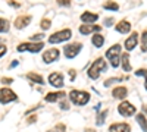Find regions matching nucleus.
<instances>
[{"label": "nucleus", "instance_id": "obj_1", "mask_svg": "<svg viewBox=\"0 0 147 132\" xmlns=\"http://www.w3.org/2000/svg\"><path fill=\"white\" fill-rule=\"evenodd\" d=\"M107 69V63H106V60L103 57H99V59H96V60L91 63V66L88 68V70H87V75H88V78L90 79H97L100 76V74L102 72H105Z\"/></svg>", "mask_w": 147, "mask_h": 132}, {"label": "nucleus", "instance_id": "obj_2", "mask_svg": "<svg viewBox=\"0 0 147 132\" xmlns=\"http://www.w3.org/2000/svg\"><path fill=\"white\" fill-rule=\"evenodd\" d=\"M106 59L110 62V65H112V68H118L121 65V46L119 44H113L112 47H109V49L106 50Z\"/></svg>", "mask_w": 147, "mask_h": 132}, {"label": "nucleus", "instance_id": "obj_3", "mask_svg": "<svg viewBox=\"0 0 147 132\" xmlns=\"http://www.w3.org/2000/svg\"><path fill=\"white\" fill-rule=\"evenodd\" d=\"M69 98L75 106H85L90 101V92L80 91V90H72L69 92Z\"/></svg>", "mask_w": 147, "mask_h": 132}, {"label": "nucleus", "instance_id": "obj_4", "mask_svg": "<svg viewBox=\"0 0 147 132\" xmlns=\"http://www.w3.org/2000/svg\"><path fill=\"white\" fill-rule=\"evenodd\" d=\"M71 37H72V31L69 28H65V29H60L57 32H53L47 38V41L50 44H59V43H65V41L71 40Z\"/></svg>", "mask_w": 147, "mask_h": 132}, {"label": "nucleus", "instance_id": "obj_5", "mask_svg": "<svg viewBox=\"0 0 147 132\" xmlns=\"http://www.w3.org/2000/svg\"><path fill=\"white\" fill-rule=\"evenodd\" d=\"M44 49V43L43 41H35V43H21L18 47H16V50L19 53L22 52H30V53H38Z\"/></svg>", "mask_w": 147, "mask_h": 132}, {"label": "nucleus", "instance_id": "obj_6", "mask_svg": "<svg viewBox=\"0 0 147 132\" xmlns=\"http://www.w3.org/2000/svg\"><path fill=\"white\" fill-rule=\"evenodd\" d=\"M81 50H82V43H80V41L66 44L63 47V53H65V57L66 59H74L77 54H80Z\"/></svg>", "mask_w": 147, "mask_h": 132}, {"label": "nucleus", "instance_id": "obj_7", "mask_svg": "<svg viewBox=\"0 0 147 132\" xmlns=\"http://www.w3.org/2000/svg\"><path fill=\"white\" fill-rule=\"evenodd\" d=\"M118 112H119L121 116L129 117V116H132L134 113L137 112V109H136V106H132L129 101H122V103L118 106Z\"/></svg>", "mask_w": 147, "mask_h": 132}, {"label": "nucleus", "instance_id": "obj_8", "mask_svg": "<svg viewBox=\"0 0 147 132\" xmlns=\"http://www.w3.org/2000/svg\"><path fill=\"white\" fill-rule=\"evenodd\" d=\"M16 100H18V95L10 88H2L0 90V103L2 104H7L10 101H16Z\"/></svg>", "mask_w": 147, "mask_h": 132}, {"label": "nucleus", "instance_id": "obj_9", "mask_svg": "<svg viewBox=\"0 0 147 132\" xmlns=\"http://www.w3.org/2000/svg\"><path fill=\"white\" fill-rule=\"evenodd\" d=\"M59 56H60L59 49H49V50H46V52L43 53L41 57H43V62H44V63L50 65V63H53V62L57 60Z\"/></svg>", "mask_w": 147, "mask_h": 132}, {"label": "nucleus", "instance_id": "obj_10", "mask_svg": "<svg viewBox=\"0 0 147 132\" xmlns=\"http://www.w3.org/2000/svg\"><path fill=\"white\" fill-rule=\"evenodd\" d=\"M49 82H50V85H53L55 88H62L63 87V74H60V72H52L50 75H49Z\"/></svg>", "mask_w": 147, "mask_h": 132}, {"label": "nucleus", "instance_id": "obj_11", "mask_svg": "<svg viewBox=\"0 0 147 132\" xmlns=\"http://www.w3.org/2000/svg\"><path fill=\"white\" fill-rule=\"evenodd\" d=\"M31 19H32L31 15H21V16H18V18L15 19L13 27H15L16 29H24V28H27L30 23H31Z\"/></svg>", "mask_w": 147, "mask_h": 132}, {"label": "nucleus", "instance_id": "obj_12", "mask_svg": "<svg viewBox=\"0 0 147 132\" xmlns=\"http://www.w3.org/2000/svg\"><path fill=\"white\" fill-rule=\"evenodd\" d=\"M102 31L100 25H94V23H82L80 27V32L82 35H88V34H97Z\"/></svg>", "mask_w": 147, "mask_h": 132}, {"label": "nucleus", "instance_id": "obj_13", "mask_svg": "<svg viewBox=\"0 0 147 132\" xmlns=\"http://www.w3.org/2000/svg\"><path fill=\"white\" fill-rule=\"evenodd\" d=\"M137 44H138V32H131V35L125 40V43H124V47H125V50L127 52H131V50H134L137 47Z\"/></svg>", "mask_w": 147, "mask_h": 132}, {"label": "nucleus", "instance_id": "obj_14", "mask_svg": "<svg viewBox=\"0 0 147 132\" xmlns=\"http://www.w3.org/2000/svg\"><path fill=\"white\" fill-rule=\"evenodd\" d=\"M127 95H128V88L127 87H115L112 90V97L115 100H125Z\"/></svg>", "mask_w": 147, "mask_h": 132}, {"label": "nucleus", "instance_id": "obj_15", "mask_svg": "<svg viewBox=\"0 0 147 132\" xmlns=\"http://www.w3.org/2000/svg\"><path fill=\"white\" fill-rule=\"evenodd\" d=\"M109 132H131V128L128 123L121 122V123H112L109 126Z\"/></svg>", "mask_w": 147, "mask_h": 132}, {"label": "nucleus", "instance_id": "obj_16", "mask_svg": "<svg viewBox=\"0 0 147 132\" xmlns=\"http://www.w3.org/2000/svg\"><path fill=\"white\" fill-rule=\"evenodd\" d=\"M115 29L119 32V34H128L131 31V23L127 21V19H122L119 21L116 25H115Z\"/></svg>", "mask_w": 147, "mask_h": 132}, {"label": "nucleus", "instance_id": "obj_17", "mask_svg": "<svg viewBox=\"0 0 147 132\" xmlns=\"http://www.w3.org/2000/svg\"><path fill=\"white\" fill-rule=\"evenodd\" d=\"M97 19H99V15L93 13V12H84L81 15V21L84 23H94V22H97Z\"/></svg>", "mask_w": 147, "mask_h": 132}, {"label": "nucleus", "instance_id": "obj_18", "mask_svg": "<svg viewBox=\"0 0 147 132\" xmlns=\"http://www.w3.org/2000/svg\"><path fill=\"white\" fill-rule=\"evenodd\" d=\"M65 97V92L63 91H55V92H49L46 95V101L49 103H56L59 98H63Z\"/></svg>", "mask_w": 147, "mask_h": 132}, {"label": "nucleus", "instance_id": "obj_19", "mask_svg": "<svg viewBox=\"0 0 147 132\" xmlns=\"http://www.w3.org/2000/svg\"><path fill=\"white\" fill-rule=\"evenodd\" d=\"M121 65H122V69H124L125 72H131V63H129V54H128V52L122 53V56H121Z\"/></svg>", "mask_w": 147, "mask_h": 132}, {"label": "nucleus", "instance_id": "obj_20", "mask_svg": "<svg viewBox=\"0 0 147 132\" xmlns=\"http://www.w3.org/2000/svg\"><path fill=\"white\" fill-rule=\"evenodd\" d=\"M91 43H93V46L94 47H97V49H100V47L105 44V37L102 34H93V37H91Z\"/></svg>", "mask_w": 147, "mask_h": 132}, {"label": "nucleus", "instance_id": "obj_21", "mask_svg": "<svg viewBox=\"0 0 147 132\" xmlns=\"http://www.w3.org/2000/svg\"><path fill=\"white\" fill-rule=\"evenodd\" d=\"M27 78H28V79H31L32 82L40 84V85H43V84H44L43 76H41L40 74H35V72H28V74H27Z\"/></svg>", "mask_w": 147, "mask_h": 132}, {"label": "nucleus", "instance_id": "obj_22", "mask_svg": "<svg viewBox=\"0 0 147 132\" xmlns=\"http://www.w3.org/2000/svg\"><path fill=\"white\" fill-rule=\"evenodd\" d=\"M136 119H137V122H138L141 131H143V132H147V119H146V116H144L143 113H138Z\"/></svg>", "mask_w": 147, "mask_h": 132}, {"label": "nucleus", "instance_id": "obj_23", "mask_svg": "<svg viewBox=\"0 0 147 132\" xmlns=\"http://www.w3.org/2000/svg\"><path fill=\"white\" fill-rule=\"evenodd\" d=\"M9 28H10V22L6 18H0V34L9 32Z\"/></svg>", "mask_w": 147, "mask_h": 132}, {"label": "nucleus", "instance_id": "obj_24", "mask_svg": "<svg viewBox=\"0 0 147 132\" xmlns=\"http://www.w3.org/2000/svg\"><path fill=\"white\" fill-rule=\"evenodd\" d=\"M106 117H107V110L99 112V115H97V119H96V125L102 126V125L105 123V121H106Z\"/></svg>", "mask_w": 147, "mask_h": 132}, {"label": "nucleus", "instance_id": "obj_25", "mask_svg": "<svg viewBox=\"0 0 147 132\" xmlns=\"http://www.w3.org/2000/svg\"><path fill=\"white\" fill-rule=\"evenodd\" d=\"M103 7L106 9V10H119V5L116 3V2H112V0H107V2H105V5H103Z\"/></svg>", "mask_w": 147, "mask_h": 132}, {"label": "nucleus", "instance_id": "obj_26", "mask_svg": "<svg viewBox=\"0 0 147 132\" xmlns=\"http://www.w3.org/2000/svg\"><path fill=\"white\" fill-rule=\"evenodd\" d=\"M124 79H127V78H124V76H121V78L113 76V78H109V79H106V81L103 82V85H105V87H110L112 84H115V82H121V81H124Z\"/></svg>", "mask_w": 147, "mask_h": 132}, {"label": "nucleus", "instance_id": "obj_27", "mask_svg": "<svg viewBox=\"0 0 147 132\" xmlns=\"http://www.w3.org/2000/svg\"><path fill=\"white\" fill-rule=\"evenodd\" d=\"M40 27H41V29H43V31H47L49 28L52 27V21L49 19V18H44V19H41V22H40Z\"/></svg>", "mask_w": 147, "mask_h": 132}, {"label": "nucleus", "instance_id": "obj_28", "mask_svg": "<svg viewBox=\"0 0 147 132\" xmlns=\"http://www.w3.org/2000/svg\"><path fill=\"white\" fill-rule=\"evenodd\" d=\"M141 52L143 53L147 52V31H144L141 34Z\"/></svg>", "mask_w": 147, "mask_h": 132}, {"label": "nucleus", "instance_id": "obj_29", "mask_svg": "<svg viewBox=\"0 0 147 132\" xmlns=\"http://www.w3.org/2000/svg\"><path fill=\"white\" fill-rule=\"evenodd\" d=\"M43 38H44V32L34 34V35H31V37H30V40H31V41H41Z\"/></svg>", "mask_w": 147, "mask_h": 132}, {"label": "nucleus", "instance_id": "obj_30", "mask_svg": "<svg viewBox=\"0 0 147 132\" xmlns=\"http://www.w3.org/2000/svg\"><path fill=\"white\" fill-rule=\"evenodd\" d=\"M56 3H57L59 6L68 7V6H71V0H56Z\"/></svg>", "mask_w": 147, "mask_h": 132}, {"label": "nucleus", "instance_id": "obj_31", "mask_svg": "<svg viewBox=\"0 0 147 132\" xmlns=\"http://www.w3.org/2000/svg\"><path fill=\"white\" fill-rule=\"evenodd\" d=\"M6 52H7V47L5 44H0V57H3L6 54Z\"/></svg>", "mask_w": 147, "mask_h": 132}, {"label": "nucleus", "instance_id": "obj_32", "mask_svg": "<svg viewBox=\"0 0 147 132\" xmlns=\"http://www.w3.org/2000/svg\"><path fill=\"white\" fill-rule=\"evenodd\" d=\"M136 75L137 76H146L147 75V69H138V70H136Z\"/></svg>", "mask_w": 147, "mask_h": 132}, {"label": "nucleus", "instance_id": "obj_33", "mask_svg": "<svg viewBox=\"0 0 147 132\" xmlns=\"http://www.w3.org/2000/svg\"><path fill=\"white\" fill-rule=\"evenodd\" d=\"M7 3H9V6H12V7H15V9H19V7H21V5H19L18 2H15V0H9Z\"/></svg>", "mask_w": 147, "mask_h": 132}, {"label": "nucleus", "instance_id": "obj_34", "mask_svg": "<svg viewBox=\"0 0 147 132\" xmlns=\"http://www.w3.org/2000/svg\"><path fill=\"white\" fill-rule=\"evenodd\" d=\"M60 109H62V110H68L69 109V103L68 101H62V103H60Z\"/></svg>", "mask_w": 147, "mask_h": 132}, {"label": "nucleus", "instance_id": "obj_35", "mask_svg": "<svg viewBox=\"0 0 147 132\" xmlns=\"http://www.w3.org/2000/svg\"><path fill=\"white\" fill-rule=\"evenodd\" d=\"M2 82H3V84H12V82H13V79H12V78H7V76H5V78H2Z\"/></svg>", "mask_w": 147, "mask_h": 132}, {"label": "nucleus", "instance_id": "obj_36", "mask_svg": "<svg viewBox=\"0 0 147 132\" xmlns=\"http://www.w3.org/2000/svg\"><path fill=\"white\" fill-rule=\"evenodd\" d=\"M75 75H77V72L74 70V69H69V76H71V81L75 79Z\"/></svg>", "mask_w": 147, "mask_h": 132}, {"label": "nucleus", "instance_id": "obj_37", "mask_svg": "<svg viewBox=\"0 0 147 132\" xmlns=\"http://www.w3.org/2000/svg\"><path fill=\"white\" fill-rule=\"evenodd\" d=\"M112 23H113V18H107V19L105 21V25H106V27H110Z\"/></svg>", "mask_w": 147, "mask_h": 132}, {"label": "nucleus", "instance_id": "obj_38", "mask_svg": "<svg viewBox=\"0 0 147 132\" xmlns=\"http://www.w3.org/2000/svg\"><path fill=\"white\" fill-rule=\"evenodd\" d=\"M18 63H19L18 60H13V62L10 63V66H9V68H16V65H18Z\"/></svg>", "mask_w": 147, "mask_h": 132}, {"label": "nucleus", "instance_id": "obj_39", "mask_svg": "<svg viewBox=\"0 0 147 132\" xmlns=\"http://www.w3.org/2000/svg\"><path fill=\"white\" fill-rule=\"evenodd\" d=\"M35 121H37V116H32V117L28 119V122H30V123H32V122H35Z\"/></svg>", "mask_w": 147, "mask_h": 132}, {"label": "nucleus", "instance_id": "obj_40", "mask_svg": "<svg viewBox=\"0 0 147 132\" xmlns=\"http://www.w3.org/2000/svg\"><path fill=\"white\" fill-rule=\"evenodd\" d=\"M84 132H96V129H91V128H85Z\"/></svg>", "mask_w": 147, "mask_h": 132}, {"label": "nucleus", "instance_id": "obj_41", "mask_svg": "<svg viewBox=\"0 0 147 132\" xmlns=\"http://www.w3.org/2000/svg\"><path fill=\"white\" fill-rule=\"evenodd\" d=\"M143 112L147 115V104H144V106H143Z\"/></svg>", "mask_w": 147, "mask_h": 132}, {"label": "nucleus", "instance_id": "obj_42", "mask_svg": "<svg viewBox=\"0 0 147 132\" xmlns=\"http://www.w3.org/2000/svg\"><path fill=\"white\" fill-rule=\"evenodd\" d=\"M144 78H146V81H144V88H146V90H147V75H146V76H144Z\"/></svg>", "mask_w": 147, "mask_h": 132}, {"label": "nucleus", "instance_id": "obj_43", "mask_svg": "<svg viewBox=\"0 0 147 132\" xmlns=\"http://www.w3.org/2000/svg\"><path fill=\"white\" fill-rule=\"evenodd\" d=\"M0 43H2V41H0Z\"/></svg>", "mask_w": 147, "mask_h": 132}]
</instances>
